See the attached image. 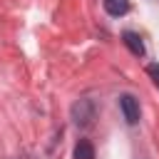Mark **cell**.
<instances>
[{
	"label": "cell",
	"instance_id": "obj_1",
	"mask_svg": "<svg viewBox=\"0 0 159 159\" xmlns=\"http://www.w3.org/2000/svg\"><path fill=\"white\" fill-rule=\"evenodd\" d=\"M72 119H75L77 127H89L92 119H94V104L89 99H80L72 107Z\"/></svg>",
	"mask_w": 159,
	"mask_h": 159
},
{
	"label": "cell",
	"instance_id": "obj_2",
	"mask_svg": "<svg viewBox=\"0 0 159 159\" xmlns=\"http://www.w3.org/2000/svg\"><path fill=\"white\" fill-rule=\"evenodd\" d=\"M119 109H122L127 124H137V122H139V102H137L132 94H122V97H119Z\"/></svg>",
	"mask_w": 159,
	"mask_h": 159
},
{
	"label": "cell",
	"instance_id": "obj_3",
	"mask_svg": "<svg viewBox=\"0 0 159 159\" xmlns=\"http://www.w3.org/2000/svg\"><path fill=\"white\" fill-rule=\"evenodd\" d=\"M122 42L127 45V50H129L132 55H137V57H142V55H144V42H142V37H139L137 32L127 30V32L122 35Z\"/></svg>",
	"mask_w": 159,
	"mask_h": 159
},
{
	"label": "cell",
	"instance_id": "obj_4",
	"mask_svg": "<svg viewBox=\"0 0 159 159\" xmlns=\"http://www.w3.org/2000/svg\"><path fill=\"white\" fill-rule=\"evenodd\" d=\"M104 10H107L112 17H122V15H127V10H129V0H104Z\"/></svg>",
	"mask_w": 159,
	"mask_h": 159
},
{
	"label": "cell",
	"instance_id": "obj_5",
	"mask_svg": "<svg viewBox=\"0 0 159 159\" xmlns=\"http://www.w3.org/2000/svg\"><path fill=\"white\" fill-rule=\"evenodd\" d=\"M75 159H94V147L87 139H80L75 147Z\"/></svg>",
	"mask_w": 159,
	"mask_h": 159
},
{
	"label": "cell",
	"instance_id": "obj_6",
	"mask_svg": "<svg viewBox=\"0 0 159 159\" xmlns=\"http://www.w3.org/2000/svg\"><path fill=\"white\" fill-rule=\"evenodd\" d=\"M147 75L154 80V84L159 87V65L157 62H152V65H147Z\"/></svg>",
	"mask_w": 159,
	"mask_h": 159
}]
</instances>
